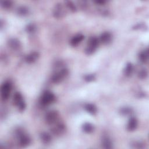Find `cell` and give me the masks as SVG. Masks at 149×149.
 <instances>
[{
	"mask_svg": "<svg viewBox=\"0 0 149 149\" xmlns=\"http://www.w3.org/2000/svg\"><path fill=\"white\" fill-rule=\"evenodd\" d=\"M69 71L66 68L61 69L57 72H56L53 76L51 80L54 83H59L64 80L65 78L68 75Z\"/></svg>",
	"mask_w": 149,
	"mask_h": 149,
	"instance_id": "1",
	"label": "cell"
},
{
	"mask_svg": "<svg viewBox=\"0 0 149 149\" xmlns=\"http://www.w3.org/2000/svg\"><path fill=\"white\" fill-rule=\"evenodd\" d=\"M99 40L96 37H92L88 41V45L85 50L87 54L90 55L92 54L96 50L98 46Z\"/></svg>",
	"mask_w": 149,
	"mask_h": 149,
	"instance_id": "2",
	"label": "cell"
},
{
	"mask_svg": "<svg viewBox=\"0 0 149 149\" xmlns=\"http://www.w3.org/2000/svg\"><path fill=\"white\" fill-rule=\"evenodd\" d=\"M13 100L15 105L17 106L19 110L21 112H23L26 108V104L22 94L19 92H16L13 95Z\"/></svg>",
	"mask_w": 149,
	"mask_h": 149,
	"instance_id": "3",
	"label": "cell"
},
{
	"mask_svg": "<svg viewBox=\"0 0 149 149\" xmlns=\"http://www.w3.org/2000/svg\"><path fill=\"white\" fill-rule=\"evenodd\" d=\"M12 90V84L9 82H4L1 87V94L2 100L5 101L8 99Z\"/></svg>",
	"mask_w": 149,
	"mask_h": 149,
	"instance_id": "4",
	"label": "cell"
},
{
	"mask_svg": "<svg viewBox=\"0 0 149 149\" xmlns=\"http://www.w3.org/2000/svg\"><path fill=\"white\" fill-rule=\"evenodd\" d=\"M55 100V96L50 91L44 92L41 98V103L43 106H48Z\"/></svg>",
	"mask_w": 149,
	"mask_h": 149,
	"instance_id": "5",
	"label": "cell"
},
{
	"mask_svg": "<svg viewBox=\"0 0 149 149\" xmlns=\"http://www.w3.org/2000/svg\"><path fill=\"white\" fill-rule=\"evenodd\" d=\"M59 114L56 111H51L47 112L45 116V120L48 125H51L55 124L58 120Z\"/></svg>",
	"mask_w": 149,
	"mask_h": 149,
	"instance_id": "6",
	"label": "cell"
},
{
	"mask_svg": "<svg viewBox=\"0 0 149 149\" xmlns=\"http://www.w3.org/2000/svg\"><path fill=\"white\" fill-rule=\"evenodd\" d=\"M17 136L19 144L21 147H26L31 143V139L27 135L23 132L19 131L17 133Z\"/></svg>",
	"mask_w": 149,
	"mask_h": 149,
	"instance_id": "7",
	"label": "cell"
},
{
	"mask_svg": "<svg viewBox=\"0 0 149 149\" xmlns=\"http://www.w3.org/2000/svg\"><path fill=\"white\" fill-rule=\"evenodd\" d=\"M65 129V125L63 123L58 122L51 129V131L54 135H59L62 134L64 132Z\"/></svg>",
	"mask_w": 149,
	"mask_h": 149,
	"instance_id": "8",
	"label": "cell"
},
{
	"mask_svg": "<svg viewBox=\"0 0 149 149\" xmlns=\"http://www.w3.org/2000/svg\"><path fill=\"white\" fill-rule=\"evenodd\" d=\"M9 47L13 50H18L21 47V43L16 39H11L8 41Z\"/></svg>",
	"mask_w": 149,
	"mask_h": 149,
	"instance_id": "9",
	"label": "cell"
},
{
	"mask_svg": "<svg viewBox=\"0 0 149 149\" xmlns=\"http://www.w3.org/2000/svg\"><path fill=\"white\" fill-rule=\"evenodd\" d=\"M39 57V54L37 52H33L26 57L25 61L28 64L35 63Z\"/></svg>",
	"mask_w": 149,
	"mask_h": 149,
	"instance_id": "10",
	"label": "cell"
},
{
	"mask_svg": "<svg viewBox=\"0 0 149 149\" xmlns=\"http://www.w3.org/2000/svg\"><path fill=\"white\" fill-rule=\"evenodd\" d=\"M84 38V36L82 34H78L76 36H74L70 41L71 46L73 47L78 46L79 43H80L83 41Z\"/></svg>",
	"mask_w": 149,
	"mask_h": 149,
	"instance_id": "11",
	"label": "cell"
},
{
	"mask_svg": "<svg viewBox=\"0 0 149 149\" xmlns=\"http://www.w3.org/2000/svg\"><path fill=\"white\" fill-rule=\"evenodd\" d=\"M138 125V121L134 117H132L129 119L128 124V130L129 131H133L136 129Z\"/></svg>",
	"mask_w": 149,
	"mask_h": 149,
	"instance_id": "12",
	"label": "cell"
},
{
	"mask_svg": "<svg viewBox=\"0 0 149 149\" xmlns=\"http://www.w3.org/2000/svg\"><path fill=\"white\" fill-rule=\"evenodd\" d=\"M112 39L111 35L109 32H104L101 34L100 37V40L101 42H102L103 44H108Z\"/></svg>",
	"mask_w": 149,
	"mask_h": 149,
	"instance_id": "13",
	"label": "cell"
},
{
	"mask_svg": "<svg viewBox=\"0 0 149 149\" xmlns=\"http://www.w3.org/2000/svg\"><path fill=\"white\" fill-rule=\"evenodd\" d=\"M40 139L44 144H49L51 140V136L47 132H43L40 135Z\"/></svg>",
	"mask_w": 149,
	"mask_h": 149,
	"instance_id": "14",
	"label": "cell"
},
{
	"mask_svg": "<svg viewBox=\"0 0 149 149\" xmlns=\"http://www.w3.org/2000/svg\"><path fill=\"white\" fill-rule=\"evenodd\" d=\"M86 111L92 115H94L97 112L96 107L92 104H87L84 106Z\"/></svg>",
	"mask_w": 149,
	"mask_h": 149,
	"instance_id": "15",
	"label": "cell"
},
{
	"mask_svg": "<svg viewBox=\"0 0 149 149\" xmlns=\"http://www.w3.org/2000/svg\"><path fill=\"white\" fill-rule=\"evenodd\" d=\"M94 126L90 123L86 122L82 126V130H83V132L87 133H90L93 132L94 131Z\"/></svg>",
	"mask_w": 149,
	"mask_h": 149,
	"instance_id": "16",
	"label": "cell"
},
{
	"mask_svg": "<svg viewBox=\"0 0 149 149\" xmlns=\"http://www.w3.org/2000/svg\"><path fill=\"white\" fill-rule=\"evenodd\" d=\"M133 69V68L132 64L130 63H128L126 64V65L125 66L124 71L125 75L126 76H129L132 73Z\"/></svg>",
	"mask_w": 149,
	"mask_h": 149,
	"instance_id": "17",
	"label": "cell"
},
{
	"mask_svg": "<svg viewBox=\"0 0 149 149\" xmlns=\"http://www.w3.org/2000/svg\"><path fill=\"white\" fill-rule=\"evenodd\" d=\"M102 145L105 148H111L112 147V143L111 140L108 138H104L103 139Z\"/></svg>",
	"mask_w": 149,
	"mask_h": 149,
	"instance_id": "18",
	"label": "cell"
},
{
	"mask_svg": "<svg viewBox=\"0 0 149 149\" xmlns=\"http://www.w3.org/2000/svg\"><path fill=\"white\" fill-rule=\"evenodd\" d=\"M148 53L147 50L143 51L139 55L140 60L143 63H145L147 62V59H148Z\"/></svg>",
	"mask_w": 149,
	"mask_h": 149,
	"instance_id": "19",
	"label": "cell"
},
{
	"mask_svg": "<svg viewBox=\"0 0 149 149\" xmlns=\"http://www.w3.org/2000/svg\"><path fill=\"white\" fill-rule=\"evenodd\" d=\"M63 14V12L61 5H57L56 7V9L54 11V16L57 18H60L61 17V15Z\"/></svg>",
	"mask_w": 149,
	"mask_h": 149,
	"instance_id": "20",
	"label": "cell"
},
{
	"mask_svg": "<svg viewBox=\"0 0 149 149\" xmlns=\"http://www.w3.org/2000/svg\"><path fill=\"white\" fill-rule=\"evenodd\" d=\"M18 12L19 15H21L24 16V15H27V13L28 12V10L25 7H21L18 8Z\"/></svg>",
	"mask_w": 149,
	"mask_h": 149,
	"instance_id": "21",
	"label": "cell"
},
{
	"mask_svg": "<svg viewBox=\"0 0 149 149\" xmlns=\"http://www.w3.org/2000/svg\"><path fill=\"white\" fill-rule=\"evenodd\" d=\"M1 5L4 8H9L12 6V3L11 1H1Z\"/></svg>",
	"mask_w": 149,
	"mask_h": 149,
	"instance_id": "22",
	"label": "cell"
},
{
	"mask_svg": "<svg viewBox=\"0 0 149 149\" xmlns=\"http://www.w3.org/2000/svg\"><path fill=\"white\" fill-rule=\"evenodd\" d=\"M139 77L141 79H144L146 78V76H147V72L145 69H142L140 71L138 74Z\"/></svg>",
	"mask_w": 149,
	"mask_h": 149,
	"instance_id": "23",
	"label": "cell"
},
{
	"mask_svg": "<svg viewBox=\"0 0 149 149\" xmlns=\"http://www.w3.org/2000/svg\"><path fill=\"white\" fill-rule=\"evenodd\" d=\"M131 112H132V110L129 108H128V107H124V108H122L121 110V114L122 115H125L130 114Z\"/></svg>",
	"mask_w": 149,
	"mask_h": 149,
	"instance_id": "24",
	"label": "cell"
},
{
	"mask_svg": "<svg viewBox=\"0 0 149 149\" xmlns=\"http://www.w3.org/2000/svg\"><path fill=\"white\" fill-rule=\"evenodd\" d=\"M95 79V76L94 74H87L84 76V80L87 82H91L94 80Z\"/></svg>",
	"mask_w": 149,
	"mask_h": 149,
	"instance_id": "25",
	"label": "cell"
},
{
	"mask_svg": "<svg viewBox=\"0 0 149 149\" xmlns=\"http://www.w3.org/2000/svg\"><path fill=\"white\" fill-rule=\"evenodd\" d=\"M67 7L72 11H76V7L74 6V5L73 4V3L71 1H67Z\"/></svg>",
	"mask_w": 149,
	"mask_h": 149,
	"instance_id": "26",
	"label": "cell"
},
{
	"mask_svg": "<svg viewBox=\"0 0 149 149\" xmlns=\"http://www.w3.org/2000/svg\"><path fill=\"white\" fill-rule=\"evenodd\" d=\"M35 29V27L33 25H29L26 27V31L29 33H32L34 32Z\"/></svg>",
	"mask_w": 149,
	"mask_h": 149,
	"instance_id": "27",
	"label": "cell"
},
{
	"mask_svg": "<svg viewBox=\"0 0 149 149\" xmlns=\"http://www.w3.org/2000/svg\"><path fill=\"white\" fill-rule=\"evenodd\" d=\"M95 3H97V4H104V3H106V1H96Z\"/></svg>",
	"mask_w": 149,
	"mask_h": 149,
	"instance_id": "28",
	"label": "cell"
}]
</instances>
